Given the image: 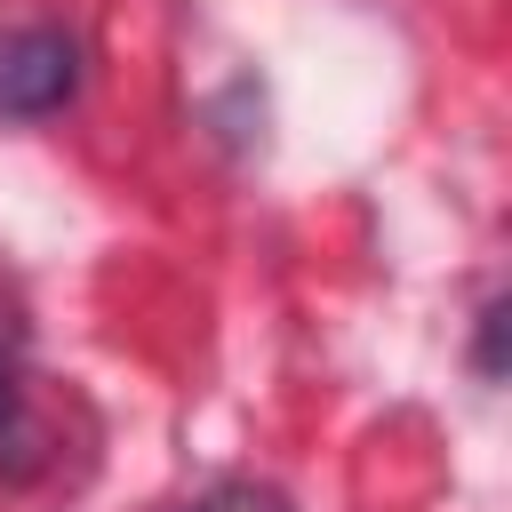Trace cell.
<instances>
[{
	"instance_id": "cell-1",
	"label": "cell",
	"mask_w": 512,
	"mask_h": 512,
	"mask_svg": "<svg viewBox=\"0 0 512 512\" xmlns=\"http://www.w3.org/2000/svg\"><path fill=\"white\" fill-rule=\"evenodd\" d=\"M80 96V40L56 24L0 32V120H48Z\"/></svg>"
},
{
	"instance_id": "cell-2",
	"label": "cell",
	"mask_w": 512,
	"mask_h": 512,
	"mask_svg": "<svg viewBox=\"0 0 512 512\" xmlns=\"http://www.w3.org/2000/svg\"><path fill=\"white\" fill-rule=\"evenodd\" d=\"M184 512H296L280 488H264V480H216V488H200Z\"/></svg>"
},
{
	"instance_id": "cell-3",
	"label": "cell",
	"mask_w": 512,
	"mask_h": 512,
	"mask_svg": "<svg viewBox=\"0 0 512 512\" xmlns=\"http://www.w3.org/2000/svg\"><path fill=\"white\" fill-rule=\"evenodd\" d=\"M496 344H504V296L480 312V376H488V384L504 376V352H496Z\"/></svg>"
}]
</instances>
